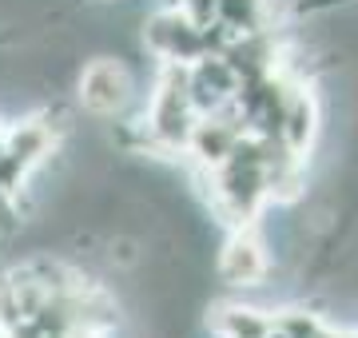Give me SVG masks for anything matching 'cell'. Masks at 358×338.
Returning <instances> with one entry per match:
<instances>
[{"label": "cell", "instance_id": "9c48e42d", "mask_svg": "<svg viewBox=\"0 0 358 338\" xmlns=\"http://www.w3.org/2000/svg\"><path fill=\"white\" fill-rule=\"evenodd\" d=\"M4 135H8V119L0 116V152H4Z\"/></svg>", "mask_w": 358, "mask_h": 338}, {"label": "cell", "instance_id": "8992f818", "mask_svg": "<svg viewBox=\"0 0 358 338\" xmlns=\"http://www.w3.org/2000/svg\"><path fill=\"white\" fill-rule=\"evenodd\" d=\"M207 326L215 338H267L275 330V311H263L251 302H215Z\"/></svg>", "mask_w": 358, "mask_h": 338}, {"label": "cell", "instance_id": "52a82bcc", "mask_svg": "<svg viewBox=\"0 0 358 338\" xmlns=\"http://www.w3.org/2000/svg\"><path fill=\"white\" fill-rule=\"evenodd\" d=\"M271 0H215V24L231 36H243V32H263L271 28Z\"/></svg>", "mask_w": 358, "mask_h": 338}, {"label": "cell", "instance_id": "ba28073f", "mask_svg": "<svg viewBox=\"0 0 358 338\" xmlns=\"http://www.w3.org/2000/svg\"><path fill=\"white\" fill-rule=\"evenodd\" d=\"M24 223H28V211H24L20 191H13V187H4V183H0V243L16 239Z\"/></svg>", "mask_w": 358, "mask_h": 338}, {"label": "cell", "instance_id": "7a4b0ae2", "mask_svg": "<svg viewBox=\"0 0 358 338\" xmlns=\"http://www.w3.org/2000/svg\"><path fill=\"white\" fill-rule=\"evenodd\" d=\"M140 48L155 64H195L199 56L211 52L207 24L187 16L179 4H159L140 20Z\"/></svg>", "mask_w": 358, "mask_h": 338}, {"label": "cell", "instance_id": "6da1fadb", "mask_svg": "<svg viewBox=\"0 0 358 338\" xmlns=\"http://www.w3.org/2000/svg\"><path fill=\"white\" fill-rule=\"evenodd\" d=\"M76 108L92 119H115L140 108V84L124 56H88L76 76Z\"/></svg>", "mask_w": 358, "mask_h": 338}, {"label": "cell", "instance_id": "3957f363", "mask_svg": "<svg viewBox=\"0 0 358 338\" xmlns=\"http://www.w3.org/2000/svg\"><path fill=\"white\" fill-rule=\"evenodd\" d=\"M271 274V247L267 239L255 231V227H235V231L223 239L215 259V279L231 291H251V286H263V279Z\"/></svg>", "mask_w": 358, "mask_h": 338}, {"label": "cell", "instance_id": "5b68a950", "mask_svg": "<svg viewBox=\"0 0 358 338\" xmlns=\"http://www.w3.org/2000/svg\"><path fill=\"white\" fill-rule=\"evenodd\" d=\"M319 128H322V112H319V100L307 84H294L291 96H287V108H282V124H279V143L287 152L307 159V152L315 147L319 140Z\"/></svg>", "mask_w": 358, "mask_h": 338}, {"label": "cell", "instance_id": "277c9868", "mask_svg": "<svg viewBox=\"0 0 358 338\" xmlns=\"http://www.w3.org/2000/svg\"><path fill=\"white\" fill-rule=\"evenodd\" d=\"M187 91H192V104L199 116H211L219 108L235 104L239 96V76L227 64L223 52H207L195 64H187Z\"/></svg>", "mask_w": 358, "mask_h": 338}]
</instances>
